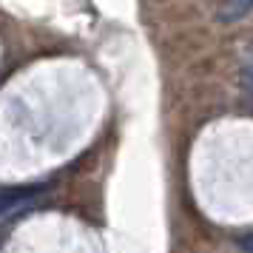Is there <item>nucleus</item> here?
Wrapping results in <instances>:
<instances>
[{"instance_id":"f257e3e1","label":"nucleus","mask_w":253,"mask_h":253,"mask_svg":"<svg viewBox=\"0 0 253 253\" xmlns=\"http://www.w3.org/2000/svg\"><path fill=\"white\" fill-rule=\"evenodd\" d=\"M46 185H17V188H0V216L9 213L12 208H17L20 202L32 199V196L43 194Z\"/></svg>"},{"instance_id":"f03ea898","label":"nucleus","mask_w":253,"mask_h":253,"mask_svg":"<svg viewBox=\"0 0 253 253\" xmlns=\"http://www.w3.org/2000/svg\"><path fill=\"white\" fill-rule=\"evenodd\" d=\"M253 12V0H228L222 9H219V20L222 23H233V20H242L245 14Z\"/></svg>"},{"instance_id":"7ed1b4c3","label":"nucleus","mask_w":253,"mask_h":253,"mask_svg":"<svg viewBox=\"0 0 253 253\" xmlns=\"http://www.w3.org/2000/svg\"><path fill=\"white\" fill-rule=\"evenodd\" d=\"M239 248H242V253H253V233L239 236Z\"/></svg>"},{"instance_id":"20e7f679","label":"nucleus","mask_w":253,"mask_h":253,"mask_svg":"<svg viewBox=\"0 0 253 253\" xmlns=\"http://www.w3.org/2000/svg\"><path fill=\"white\" fill-rule=\"evenodd\" d=\"M242 77H245V83H248V88L253 91V66H248V69L242 71Z\"/></svg>"}]
</instances>
